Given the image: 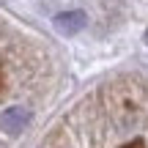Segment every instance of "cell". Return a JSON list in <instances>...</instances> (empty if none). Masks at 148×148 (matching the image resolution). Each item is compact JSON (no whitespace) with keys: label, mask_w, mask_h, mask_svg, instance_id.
<instances>
[{"label":"cell","mask_w":148,"mask_h":148,"mask_svg":"<svg viewBox=\"0 0 148 148\" xmlns=\"http://www.w3.org/2000/svg\"><path fill=\"white\" fill-rule=\"evenodd\" d=\"M27 123H30V112L25 107H5L0 112V129L8 134H19L22 129H27Z\"/></svg>","instance_id":"2"},{"label":"cell","mask_w":148,"mask_h":148,"mask_svg":"<svg viewBox=\"0 0 148 148\" xmlns=\"http://www.w3.org/2000/svg\"><path fill=\"white\" fill-rule=\"evenodd\" d=\"M52 25L58 27L63 36H74V33H79L85 25H88V14L79 8H71V11H60V14H55Z\"/></svg>","instance_id":"1"}]
</instances>
